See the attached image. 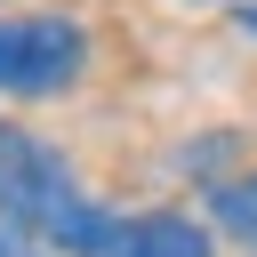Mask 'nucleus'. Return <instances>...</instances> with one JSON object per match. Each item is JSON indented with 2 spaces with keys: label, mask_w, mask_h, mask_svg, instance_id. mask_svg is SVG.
<instances>
[{
  "label": "nucleus",
  "mask_w": 257,
  "mask_h": 257,
  "mask_svg": "<svg viewBox=\"0 0 257 257\" xmlns=\"http://www.w3.org/2000/svg\"><path fill=\"white\" fill-rule=\"evenodd\" d=\"M88 64V32L56 8L32 16H0V96H64Z\"/></svg>",
  "instance_id": "f257e3e1"
},
{
  "label": "nucleus",
  "mask_w": 257,
  "mask_h": 257,
  "mask_svg": "<svg viewBox=\"0 0 257 257\" xmlns=\"http://www.w3.org/2000/svg\"><path fill=\"white\" fill-rule=\"evenodd\" d=\"M80 185H72V169L40 145V137H24V128H0V217L8 225H24V233H48V217L72 201Z\"/></svg>",
  "instance_id": "f03ea898"
},
{
  "label": "nucleus",
  "mask_w": 257,
  "mask_h": 257,
  "mask_svg": "<svg viewBox=\"0 0 257 257\" xmlns=\"http://www.w3.org/2000/svg\"><path fill=\"white\" fill-rule=\"evenodd\" d=\"M104 257H209V233L177 209H153V217H120Z\"/></svg>",
  "instance_id": "7ed1b4c3"
},
{
  "label": "nucleus",
  "mask_w": 257,
  "mask_h": 257,
  "mask_svg": "<svg viewBox=\"0 0 257 257\" xmlns=\"http://www.w3.org/2000/svg\"><path fill=\"white\" fill-rule=\"evenodd\" d=\"M209 217H217L233 241H249V249H257V177H233V185H217V193H209Z\"/></svg>",
  "instance_id": "20e7f679"
},
{
  "label": "nucleus",
  "mask_w": 257,
  "mask_h": 257,
  "mask_svg": "<svg viewBox=\"0 0 257 257\" xmlns=\"http://www.w3.org/2000/svg\"><path fill=\"white\" fill-rule=\"evenodd\" d=\"M0 257H40V249L24 241V225H8V217H0Z\"/></svg>",
  "instance_id": "39448f33"
}]
</instances>
